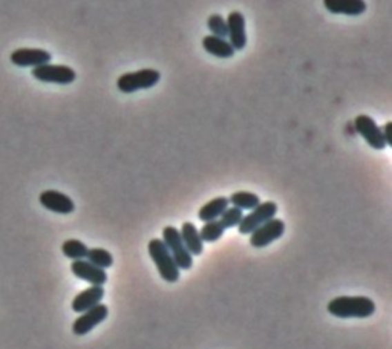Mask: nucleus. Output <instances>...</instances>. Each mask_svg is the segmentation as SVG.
Segmentation results:
<instances>
[{
  "instance_id": "f257e3e1",
  "label": "nucleus",
  "mask_w": 392,
  "mask_h": 349,
  "mask_svg": "<svg viewBox=\"0 0 392 349\" xmlns=\"http://www.w3.org/2000/svg\"><path fill=\"white\" fill-rule=\"evenodd\" d=\"M326 310L339 319H366L375 312V303L366 296H339L328 302Z\"/></svg>"
},
{
  "instance_id": "f03ea898",
  "label": "nucleus",
  "mask_w": 392,
  "mask_h": 349,
  "mask_svg": "<svg viewBox=\"0 0 392 349\" xmlns=\"http://www.w3.org/2000/svg\"><path fill=\"white\" fill-rule=\"evenodd\" d=\"M147 251H149L150 259L155 263L159 276L163 277L166 282H178L181 270L172 257L170 251L167 250L163 239H150L149 243H147Z\"/></svg>"
},
{
  "instance_id": "7ed1b4c3",
  "label": "nucleus",
  "mask_w": 392,
  "mask_h": 349,
  "mask_svg": "<svg viewBox=\"0 0 392 349\" xmlns=\"http://www.w3.org/2000/svg\"><path fill=\"white\" fill-rule=\"evenodd\" d=\"M161 80V74L157 69H139L135 72L123 74L117 81V88L123 94H134L137 90L150 89Z\"/></svg>"
},
{
  "instance_id": "20e7f679",
  "label": "nucleus",
  "mask_w": 392,
  "mask_h": 349,
  "mask_svg": "<svg viewBox=\"0 0 392 349\" xmlns=\"http://www.w3.org/2000/svg\"><path fill=\"white\" fill-rule=\"evenodd\" d=\"M163 242L167 250L170 251L172 257L177 262L179 270H190L193 265V256L188 253L183 239H181L179 230L177 227H164L163 230Z\"/></svg>"
},
{
  "instance_id": "39448f33",
  "label": "nucleus",
  "mask_w": 392,
  "mask_h": 349,
  "mask_svg": "<svg viewBox=\"0 0 392 349\" xmlns=\"http://www.w3.org/2000/svg\"><path fill=\"white\" fill-rule=\"evenodd\" d=\"M277 213V204L273 201H265L261 202L253 210H250L248 215H244L242 219L237 226L241 235H250L251 232H255L257 227H261L264 222H267L273 219Z\"/></svg>"
},
{
  "instance_id": "423d86ee",
  "label": "nucleus",
  "mask_w": 392,
  "mask_h": 349,
  "mask_svg": "<svg viewBox=\"0 0 392 349\" xmlns=\"http://www.w3.org/2000/svg\"><path fill=\"white\" fill-rule=\"evenodd\" d=\"M32 77L41 83H54V85H71L75 81L77 74L72 68L66 65H41L32 69Z\"/></svg>"
},
{
  "instance_id": "0eeeda50",
  "label": "nucleus",
  "mask_w": 392,
  "mask_h": 349,
  "mask_svg": "<svg viewBox=\"0 0 392 349\" xmlns=\"http://www.w3.org/2000/svg\"><path fill=\"white\" fill-rule=\"evenodd\" d=\"M285 233V222L282 219L273 218L264 222L261 227H257L255 232L250 233V243L255 248H264L275 242Z\"/></svg>"
},
{
  "instance_id": "6e6552de",
  "label": "nucleus",
  "mask_w": 392,
  "mask_h": 349,
  "mask_svg": "<svg viewBox=\"0 0 392 349\" xmlns=\"http://www.w3.org/2000/svg\"><path fill=\"white\" fill-rule=\"evenodd\" d=\"M354 126H355L357 134H359L363 139H365L368 146H371L373 149L383 150L384 148H388L386 143H384L382 129L379 128V126H377V123L374 121V118L362 114L359 117H355Z\"/></svg>"
},
{
  "instance_id": "1a4fd4ad",
  "label": "nucleus",
  "mask_w": 392,
  "mask_h": 349,
  "mask_svg": "<svg viewBox=\"0 0 392 349\" xmlns=\"http://www.w3.org/2000/svg\"><path fill=\"white\" fill-rule=\"evenodd\" d=\"M109 308L106 305L98 303L94 308H90L85 312H81V316L75 320L72 325V332L75 336H86L88 332L94 330L95 326L100 325L101 322L108 319Z\"/></svg>"
},
{
  "instance_id": "9d476101",
  "label": "nucleus",
  "mask_w": 392,
  "mask_h": 349,
  "mask_svg": "<svg viewBox=\"0 0 392 349\" xmlns=\"http://www.w3.org/2000/svg\"><path fill=\"white\" fill-rule=\"evenodd\" d=\"M12 65L19 68H37L46 63H51L52 55L40 48H19L10 55Z\"/></svg>"
},
{
  "instance_id": "9b49d317",
  "label": "nucleus",
  "mask_w": 392,
  "mask_h": 349,
  "mask_svg": "<svg viewBox=\"0 0 392 349\" xmlns=\"http://www.w3.org/2000/svg\"><path fill=\"white\" fill-rule=\"evenodd\" d=\"M39 201H40V204L46 208V210L59 213V215H69L75 210L74 201L69 198L68 195L61 193L59 190L41 192Z\"/></svg>"
},
{
  "instance_id": "f8f14e48",
  "label": "nucleus",
  "mask_w": 392,
  "mask_h": 349,
  "mask_svg": "<svg viewBox=\"0 0 392 349\" xmlns=\"http://www.w3.org/2000/svg\"><path fill=\"white\" fill-rule=\"evenodd\" d=\"M71 271L75 277L86 281L90 285H104L108 282V275L103 268H98L97 265L90 263L86 259L72 261Z\"/></svg>"
},
{
  "instance_id": "ddd939ff",
  "label": "nucleus",
  "mask_w": 392,
  "mask_h": 349,
  "mask_svg": "<svg viewBox=\"0 0 392 349\" xmlns=\"http://www.w3.org/2000/svg\"><path fill=\"white\" fill-rule=\"evenodd\" d=\"M228 41L235 51H242L247 46V32H245V17L239 11H232L227 17Z\"/></svg>"
},
{
  "instance_id": "4468645a",
  "label": "nucleus",
  "mask_w": 392,
  "mask_h": 349,
  "mask_svg": "<svg viewBox=\"0 0 392 349\" xmlns=\"http://www.w3.org/2000/svg\"><path fill=\"white\" fill-rule=\"evenodd\" d=\"M104 297L103 285H90L89 288L79 292L72 300L74 312H85L100 303Z\"/></svg>"
},
{
  "instance_id": "2eb2a0df",
  "label": "nucleus",
  "mask_w": 392,
  "mask_h": 349,
  "mask_svg": "<svg viewBox=\"0 0 392 349\" xmlns=\"http://www.w3.org/2000/svg\"><path fill=\"white\" fill-rule=\"evenodd\" d=\"M325 8L333 14H343V16H360L366 11L365 0H324Z\"/></svg>"
},
{
  "instance_id": "dca6fc26",
  "label": "nucleus",
  "mask_w": 392,
  "mask_h": 349,
  "mask_svg": "<svg viewBox=\"0 0 392 349\" xmlns=\"http://www.w3.org/2000/svg\"><path fill=\"white\" fill-rule=\"evenodd\" d=\"M202 48H204L206 52L213 55V57L224 60L232 59L236 52L227 39H221L216 36H206L202 39Z\"/></svg>"
},
{
  "instance_id": "f3484780",
  "label": "nucleus",
  "mask_w": 392,
  "mask_h": 349,
  "mask_svg": "<svg viewBox=\"0 0 392 349\" xmlns=\"http://www.w3.org/2000/svg\"><path fill=\"white\" fill-rule=\"evenodd\" d=\"M179 235L186 248L188 250V253L192 256H199L202 253V250H204V242L201 241L199 230L195 227V224H192V222H184V224L181 226Z\"/></svg>"
},
{
  "instance_id": "a211bd4d",
  "label": "nucleus",
  "mask_w": 392,
  "mask_h": 349,
  "mask_svg": "<svg viewBox=\"0 0 392 349\" xmlns=\"http://www.w3.org/2000/svg\"><path fill=\"white\" fill-rule=\"evenodd\" d=\"M228 206H230L228 198H226V197L215 198V199H212V201L206 202V204L199 208L198 218H199L202 222L216 221L224 212L227 210Z\"/></svg>"
},
{
  "instance_id": "6ab92c4d",
  "label": "nucleus",
  "mask_w": 392,
  "mask_h": 349,
  "mask_svg": "<svg viewBox=\"0 0 392 349\" xmlns=\"http://www.w3.org/2000/svg\"><path fill=\"white\" fill-rule=\"evenodd\" d=\"M228 202L233 207L241 208L244 212V210H253V208L261 204V199H259L257 195L251 192H236L228 198Z\"/></svg>"
},
{
  "instance_id": "aec40b11",
  "label": "nucleus",
  "mask_w": 392,
  "mask_h": 349,
  "mask_svg": "<svg viewBox=\"0 0 392 349\" xmlns=\"http://www.w3.org/2000/svg\"><path fill=\"white\" fill-rule=\"evenodd\" d=\"M88 250L89 248L86 247V243H83L79 239H68L63 242V246H61L63 255H65L68 259H72V261L86 259Z\"/></svg>"
},
{
  "instance_id": "412c9836",
  "label": "nucleus",
  "mask_w": 392,
  "mask_h": 349,
  "mask_svg": "<svg viewBox=\"0 0 392 349\" xmlns=\"http://www.w3.org/2000/svg\"><path fill=\"white\" fill-rule=\"evenodd\" d=\"M86 261H89L90 263H94L98 268H103V270H106L114 265V257H112L109 251L104 248H89Z\"/></svg>"
},
{
  "instance_id": "4be33fe9",
  "label": "nucleus",
  "mask_w": 392,
  "mask_h": 349,
  "mask_svg": "<svg viewBox=\"0 0 392 349\" xmlns=\"http://www.w3.org/2000/svg\"><path fill=\"white\" fill-rule=\"evenodd\" d=\"M226 228L221 226V222L216 221H208L204 222V227L199 230V236L202 242H216L224 236Z\"/></svg>"
},
{
  "instance_id": "5701e85b",
  "label": "nucleus",
  "mask_w": 392,
  "mask_h": 349,
  "mask_svg": "<svg viewBox=\"0 0 392 349\" xmlns=\"http://www.w3.org/2000/svg\"><path fill=\"white\" fill-rule=\"evenodd\" d=\"M207 26L212 36L221 37V39H227L228 36V26H227V20L224 19L219 14H212L207 20Z\"/></svg>"
},
{
  "instance_id": "b1692460",
  "label": "nucleus",
  "mask_w": 392,
  "mask_h": 349,
  "mask_svg": "<svg viewBox=\"0 0 392 349\" xmlns=\"http://www.w3.org/2000/svg\"><path fill=\"white\" fill-rule=\"evenodd\" d=\"M242 216H244V212L241 210V208H237V207H228L226 212H224L221 216H219V222H221V226L224 228H233V227H237L239 226V222L242 219Z\"/></svg>"
},
{
  "instance_id": "393cba45",
  "label": "nucleus",
  "mask_w": 392,
  "mask_h": 349,
  "mask_svg": "<svg viewBox=\"0 0 392 349\" xmlns=\"http://www.w3.org/2000/svg\"><path fill=\"white\" fill-rule=\"evenodd\" d=\"M382 134H383L384 143H386V146H392V123L391 121H388L386 124L383 126Z\"/></svg>"
}]
</instances>
